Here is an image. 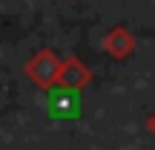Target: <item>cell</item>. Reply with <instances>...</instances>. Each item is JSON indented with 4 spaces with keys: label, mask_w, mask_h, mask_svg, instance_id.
<instances>
[{
    "label": "cell",
    "mask_w": 155,
    "mask_h": 150,
    "mask_svg": "<svg viewBox=\"0 0 155 150\" xmlns=\"http://www.w3.org/2000/svg\"><path fill=\"white\" fill-rule=\"evenodd\" d=\"M46 107H49V116L55 118H75L81 113V95L69 87H55L46 95Z\"/></svg>",
    "instance_id": "6da1fadb"
}]
</instances>
